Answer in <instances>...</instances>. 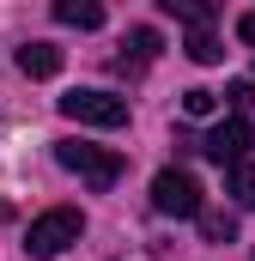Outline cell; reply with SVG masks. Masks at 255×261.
I'll return each instance as SVG.
<instances>
[{
    "label": "cell",
    "instance_id": "cell-7",
    "mask_svg": "<svg viewBox=\"0 0 255 261\" xmlns=\"http://www.w3.org/2000/svg\"><path fill=\"white\" fill-rule=\"evenodd\" d=\"M55 18L73 31H97L104 24V0H55Z\"/></svg>",
    "mask_w": 255,
    "mask_h": 261
},
{
    "label": "cell",
    "instance_id": "cell-3",
    "mask_svg": "<svg viewBox=\"0 0 255 261\" xmlns=\"http://www.w3.org/2000/svg\"><path fill=\"white\" fill-rule=\"evenodd\" d=\"M55 110H61L67 122H79V128H122V122H128V97H116V91H91V85L55 97Z\"/></svg>",
    "mask_w": 255,
    "mask_h": 261
},
{
    "label": "cell",
    "instance_id": "cell-5",
    "mask_svg": "<svg viewBox=\"0 0 255 261\" xmlns=\"http://www.w3.org/2000/svg\"><path fill=\"white\" fill-rule=\"evenodd\" d=\"M249 146H255V122L249 116H231V122H219V128L200 140V152L213 164H237V158H249Z\"/></svg>",
    "mask_w": 255,
    "mask_h": 261
},
{
    "label": "cell",
    "instance_id": "cell-15",
    "mask_svg": "<svg viewBox=\"0 0 255 261\" xmlns=\"http://www.w3.org/2000/svg\"><path fill=\"white\" fill-rule=\"evenodd\" d=\"M237 37H243V43L255 49V12H243V18H237Z\"/></svg>",
    "mask_w": 255,
    "mask_h": 261
},
{
    "label": "cell",
    "instance_id": "cell-10",
    "mask_svg": "<svg viewBox=\"0 0 255 261\" xmlns=\"http://www.w3.org/2000/svg\"><path fill=\"white\" fill-rule=\"evenodd\" d=\"M231 176H225V189L237 195V206H255V164L249 158H237V164H225Z\"/></svg>",
    "mask_w": 255,
    "mask_h": 261
},
{
    "label": "cell",
    "instance_id": "cell-11",
    "mask_svg": "<svg viewBox=\"0 0 255 261\" xmlns=\"http://www.w3.org/2000/svg\"><path fill=\"white\" fill-rule=\"evenodd\" d=\"M194 219H200L207 243H231V237H237V219H231V213H194Z\"/></svg>",
    "mask_w": 255,
    "mask_h": 261
},
{
    "label": "cell",
    "instance_id": "cell-14",
    "mask_svg": "<svg viewBox=\"0 0 255 261\" xmlns=\"http://www.w3.org/2000/svg\"><path fill=\"white\" fill-rule=\"evenodd\" d=\"M225 97L243 110V103H255V85H249V79H231V85H225Z\"/></svg>",
    "mask_w": 255,
    "mask_h": 261
},
{
    "label": "cell",
    "instance_id": "cell-4",
    "mask_svg": "<svg viewBox=\"0 0 255 261\" xmlns=\"http://www.w3.org/2000/svg\"><path fill=\"white\" fill-rule=\"evenodd\" d=\"M152 206H158L164 219H194V213H200V182H194L189 170L170 164V170L152 176Z\"/></svg>",
    "mask_w": 255,
    "mask_h": 261
},
{
    "label": "cell",
    "instance_id": "cell-6",
    "mask_svg": "<svg viewBox=\"0 0 255 261\" xmlns=\"http://www.w3.org/2000/svg\"><path fill=\"white\" fill-rule=\"evenodd\" d=\"M18 73H24V79H55V73H61V49H55V43H24V49H18Z\"/></svg>",
    "mask_w": 255,
    "mask_h": 261
},
{
    "label": "cell",
    "instance_id": "cell-2",
    "mask_svg": "<svg viewBox=\"0 0 255 261\" xmlns=\"http://www.w3.org/2000/svg\"><path fill=\"white\" fill-rule=\"evenodd\" d=\"M55 158L61 170H73L85 189H116L122 182V158L110 146H91V140H55Z\"/></svg>",
    "mask_w": 255,
    "mask_h": 261
},
{
    "label": "cell",
    "instance_id": "cell-12",
    "mask_svg": "<svg viewBox=\"0 0 255 261\" xmlns=\"http://www.w3.org/2000/svg\"><path fill=\"white\" fill-rule=\"evenodd\" d=\"M128 43H134V61H152V55L164 49V37H158V31H146V24H140V31H134Z\"/></svg>",
    "mask_w": 255,
    "mask_h": 261
},
{
    "label": "cell",
    "instance_id": "cell-8",
    "mask_svg": "<svg viewBox=\"0 0 255 261\" xmlns=\"http://www.w3.org/2000/svg\"><path fill=\"white\" fill-rule=\"evenodd\" d=\"M158 6H164V12H170V18H176V24H213V18H219V0H158Z\"/></svg>",
    "mask_w": 255,
    "mask_h": 261
},
{
    "label": "cell",
    "instance_id": "cell-9",
    "mask_svg": "<svg viewBox=\"0 0 255 261\" xmlns=\"http://www.w3.org/2000/svg\"><path fill=\"white\" fill-rule=\"evenodd\" d=\"M183 49H189V61H200V67H219V61H225V43L213 37V24H194Z\"/></svg>",
    "mask_w": 255,
    "mask_h": 261
},
{
    "label": "cell",
    "instance_id": "cell-13",
    "mask_svg": "<svg viewBox=\"0 0 255 261\" xmlns=\"http://www.w3.org/2000/svg\"><path fill=\"white\" fill-rule=\"evenodd\" d=\"M213 103H219V97H213L207 85H194V91H183V110H189L194 122H200V116H213Z\"/></svg>",
    "mask_w": 255,
    "mask_h": 261
},
{
    "label": "cell",
    "instance_id": "cell-1",
    "mask_svg": "<svg viewBox=\"0 0 255 261\" xmlns=\"http://www.w3.org/2000/svg\"><path fill=\"white\" fill-rule=\"evenodd\" d=\"M79 231H85V219H79L73 206H49V213L31 219V231H24V255H31V261H55V255H67V249L79 243Z\"/></svg>",
    "mask_w": 255,
    "mask_h": 261
}]
</instances>
